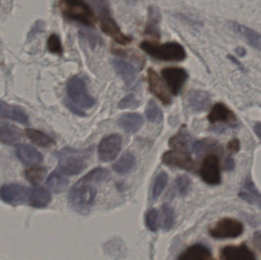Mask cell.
Wrapping results in <instances>:
<instances>
[{"label":"cell","instance_id":"3","mask_svg":"<svg viewBox=\"0 0 261 260\" xmlns=\"http://www.w3.org/2000/svg\"><path fill=\"white\" fill-rule=\"evenodd\" d=\"M90 156V150L63 148L57 154L58 159V169L60 172L64 175H77L85 168Z\"/></svg>","mask_w":261,"mask_h":260},{"label":"cell","instance_id":"2","mask_svg":"<svg viewBox=\"0 0 261 260\" xmlns=\"http://www.w3.org/2000/svg\"><path fill=\"white\" fill-rule=\"evenodd\" d=\"M93 183L81 178L70 189L69 193V204L73 211L87 215L91 210L95 203L96 190Z\"/></svg>","mask_w":261,"mask_h":260},{"label":"cell","instance_id":"17","mask_svg":"<svg viewBox=\"0 0 261 260\" xmlns=\"http://www.w3.org/2000/svg\"><path fill=\"white\" fill-rule=\"evenodd\" d=\"M231 28L236 33L239 34L241 36L243 37L247 42L253 48L261 51V34L247 26L239 23L231 21L229 24Z\"/></svg>","mask_w":261,"mask_h":260},{"label":"cell","instance_id":"1","mask_svg":"<svg viewBox=\"0 0 261 260\" xmlns=\"http://www.w3.org/2000/svg\"><path fill=\"white\" fill-rule=\"evenodd\" d=\"M95 100L87 91L85 80L81 76H74L67 84L66 105L69 109L80 116H85L84 110L92 108Z\"/></svg>","mask_w":261,"mask_h":260},{"label":"cell","instance_id":"28","mask_svg":"<svg viewBox=\"0 0 261 260\" xmlns=\"http://www.w3.org/2000/svg\"><path fill=\"white\" fill-rule=\"evenodd\" d=\"M26 136L38 146L42 148H47L51 146L54 143V140L51 137L47 134H44L42 131L35 129H27L25 131Z\"/></svg>","mask_w":261,"mask_h":260},{"label":"cell","instance_id":"41","mask_svg":"<svg viewBox=\"0 0 261 260\" xmlns=\"http://www.w3.org/2000/svg\"><path fill=\"white\" fill-rule=\"evenodd\" d=\"M253 244L257 250L261 253V232H257L254 234Z\"/></svg>","mask_w":261,"mask_h":260},{"label":"cell","instance_id":"18","mask_svg":"<svg viewBox=\"0 0 261 260\" xmlns=\"http://www.w3.org/2000/svg\"><path fill=\"white\" fill-rule=\"evenodd\" d=\"M11 119L23 125L29 124V116L21 107L4 102H0V119Z\"/></svg>","mask_w":261,"mask_h":260},{"label":"cell","instance_id":"34","mask_svg":"<svg viewBox=\"0 0 261 260\" xmlns=\"http://www.w3.org/2000/svg\"><path fill=\"white\" fill-rule=\"evenodd\" d=\"M109 172L105 168L98 167L93 169L83 177L84 180L93 183H100L108 177Z\"/></svg>","mask_w":261,"mask_h":260},{"label":"cell","instance_id":"5","mask_svg":"<svg viewBox=\"0 0 261 260\" xmlns=\"http://www.w3.org/2000/svg\"><path fill=\"white\" fill-rule=\"evenodd\" d=\"M61 10L67 19L91 27L96 24L93 11L84 0H61Z\"/></svg>","mask_w":261,"mask_h":260},{"label":"cell","instance_id":"7","mask_svg":"<svg viewBox=\"0 0 261 260\" xmlns=\"http://www.w3.org/2000/svg\"><path fill=\"white\" fill-rule=\"evenodd\" d=\"M244 232L242 222L233 218H224L210 230V235L216 239H228L240 237Z\"/></svg>","mask_w":261,"mask_h":260},{"label":"cell","instance_id":"32","mask_svg":"<svg viewBox=\"0 0 261 260\" xmlns=\"http://www.w3.org/2000/svg\"><path fill=\"white\" fill-rule=\"evenodd\" d=\"M145 114L146 116H147V119L150 122L156 123V122H160L162 121V111L160 109L156 102H153V100H150L147 103V107H146Z\"/></svg>","mask_w":261,"mask_h":260},{"label":"cell","instance_id":"45","mask_svg":"<svg viewBox=\"0 0 261 260\" xmlns=\"http://www.w3.org/2000/svg\"><path fill=\"white\" fill-rule=\"evenodd\" d=\"M260 209H261V208H260Z\"/></svg>","mask_w":261,"mask_h":260},{"label":"cell","instance_id":"37","mask_svg":"<svg viewBox=\"0 0 261 260\" xmlns=\"http://www.w3.org/2000/svg\"><path fill=\"white\" fill-rule=\"evenodd\" d=\"M158 223H159V214L156 209H150L146 215V225L147 228L151 232H154L158 230Z\"/></svg>","mask_w":261,"mask_h":260},{"label":"cell","instance_id":"10","mask_svg":"<svg viewBox=\"0 0 261 260\" xmlns=\"http://www.w3.org/2000/svg\"><path fill=\"white\" fill-rule=\"evenodd\" d=\"M122 137L114 134L104 137L99 146V157L102 161L115 160L122 148Z\"/></svg>","mask_w":261,"mask_h":260},{"label":"cell","instance_id":"43","mask_svg":"<svg viewBox=\"0 0 261 260\" xmlns=\"http://www.w3.org/2000/svg\"><path fill=\"white\" fill-rule=\"evenodd\" d=\"M254 131L257 137H258L259 140H260L261 142V123L260 122H257V123L254 125Z\"/></svg>","mask_w":261,"mask_h":260},{"label":"cell","instance_id":"26","mask_svg":"<svg viewBox=\"0 0 261 260\" xmlns=\"http://www.w3.org/2000/svg\"><path fill=\"white\" fill-rule=\"evenodd\" d=\"M161 19V15L159 9L156 6H150L148 8V19L146 25L145 33L159 38V24Z\"/></svg>","mask_w":261,"mask_h":260},{"label":"cell","instance_id":"27","mask_svg":"<svg viewBox=\"0 0 261 260\" xmlns=\"http://www.w3.org/2000/svg\"><path fill=\"white\" fill-rule=\"evenodd\" d=\"M50 195L46 189L43 188H35L31 191L29 203L31 206L38 209L44 208L50 203Z\"/></svg>","mask_w":261,"mask_h":260},{"label":"cell","instance_id":"20","mask_svg":"<svg viewBox=\"0 0 261 260\" xmlns=\"http://www.w3.org/2000/svg\"><path fill=\"white\" fill-rule=\"evenodd\" d=\"M239 196L246 203L261 208V193L251 179H246L239 192Z\"/></svg>","mask_w":261,"mask_h":260},{"label":"cell","instance_id":"6","mask_svg":"<svg viewBox=\"0 0 261 260\" xmlns=\"http://www.w3.org/2000/svg\"><path fill=\"white\" fill-rule=\"evenodd\" d=\"M98 12L100 17L101 29L104 33L113 38L118 44L122 45H127L132 42V38L122 33L120 27L113 19L110 12V6L101 9Z\"/></svg>","mask_w":261,"mask_h":260},{"label":"cell","instance_id":"15","mask_svg":"<svg viewBox=\"0 0 261 260\" xmlns=\"http://www.w3.org/2000/svg\"><path fill=\"white\" fill-rule=\"evenodd\" d=\"M220 259L223 260H253L255 259L253 252L245 244L239 246H227L220 253Z\"/></svg>","mask_w":261,"mask_h":260},{"label":"cell","instance_id":"23","mask_svg":"<svg viewBox=\"0 0 261 260\" xmlns=\"http://www.w3.org/2000/svg\"><path fill=\"white\" fill-rule=\"evenodd\" d=\"M181 260H208L212 254L208 247L202 244H196L186 250L178 258Z\"/></svg>","mask_w":261,"mask_h":260},{"label":"cell","instance_id":"8","mask_svg":"<svg viewBox=\"0 0 261 260\" xmlns=\"http://www.w3.org/2000/svg\"><path fill=\"white\" fill-rule=\"evenodd\" d=\"M31 190L19 184L5 185L0 189V198L12 206L24 204L29 201Z\"/></svg>","mask_w":261,"mask_h":260},{"label":"cell","instance_id":"16","mask_svg":"<svg viewBox=\"0 0 261 260\" xmlns=\"http://www.w3.org/2000/svg\"><path fill=\"white\" fill-rule=\"evenodd\" d=\"M112 64L116 73L123 79L126 86L132 88L137 77V71L135 67L130 63L120 59L113 60Z\"/></svg>","mask_w":261,"mask_h":260},{"label":"cell","instance_id":"13","mask_svg":"<svg viewBox=\"0 0 261 260\" xmlns=\"http://www.w3.org/2000/svg\"><path fill=\"white\" fill-rule=\"evenodd\" d=\"M147 80H148L149 90L152 94L154 95L159 100L165 105L171 102V97L167 91V87L158 76L156 72L152 68L147 70Z\"/></svg>","mask_w":261,"mask_h":260},{"label":"cell","instance_id":"19","mask_svg":"<svg viewBox=\"0 0 261 260\" xmlns=\"http://www.w3.org/2000/svg\"><path fill=\"white\" fill-rule=\"evenodd\" d=\"M211 99L206 92L193 90L187 96L189 106L196 111H205L210 106Z\"/></svg>","mask_w":261,"mask_h":260},{"label":"cell","instance_id":"39","mask_svg":"<svg viewBox=\"0 0 261 260\" xmlns=\"http://www.w3.org/2000/svg\"><path fill=\"white\" fill-rule=\"evenodd\" d=\"M139 106V102L135 99L134 95H128L120 101L119 103V108L121 109L125 108H135Z\"/></svg>","mask_w":261,"mask_h":260},{"label":"cell","instance_id":"22","mask_svg":"<svg viewBox=\"0 0 261 260\" xmlns=\"http://www.w3.org/2000/svg\"><path fill=\"white\" fill-rule=\"evenodd\" d=\"M22 138V132L19 128L10 124L0 127V140L6 145H14L19 143Z\"/></svg>","mask_w":261,"mask_h":260},{"label":"cell","instance_id":"35","mask_svg":"<svg viewBox=\"0 0 261 260\" xmlns=\"http://www.w3.org/2000/svg\"><path fill=\"white\" fill-rule=\"evenodd\" d=\"M46 172L44 168H32L25 172L26 178L33 185H38L44 180Z\"/></svg>","mask_w":261,"mask_h":260},{"label":"cell","instance_id":"11","mask_svg":"<svg viewBox=\"0 0 261 260\" xmlns=\"http://www.w3.org/2000/svg\"><path fill=\"white\" fill-rule=\"evenodd\" d=\"M161 75L173 95H178L185 84L188 74L179 67H167L161 71Z\"/></svg>","mask_w":261,"mask_h":260},{"label":"cell","instance_id":"9","mask_svg":"<svg viewBox=\"0 0 261 260\" xmlns=\"http://www.w3.org/2000/svg\"><path fill=\"white\" fill-rule=\"evenodd\" d=\"M200 176L205 183L211 186L221 183L220 165L217 154L213 153L205 157L201 166Z\"/></svg>","mask_w":261,"mask_h":260},{"label":"cell","instance_id":"29","mask_svg":"<svg viewBox=\"0 0 261 260\" xmlns=\"http://www.w3.org/2000/svg\"><path fill=\"white\" fill-rule=\"evenodd\" d=\"M46 184L50 191L55 193H60L65 190L68 185V181L60 174L53 172L49 176Z\"/></svg>","mask_w":261,"mask_h":260},{"label":"cell","instance_id":"40","mask_svg":"<svg viewBox=\"0 0 261 260\" xmlns=\"http://www.w3.org/2000/svg\"><path fill=\"white\" fill-rule=\"evenodd\" d=\"M227 148L230 152L232 154H236L240 151L241 143L239 139L233 138L232 140H230L227 145Z\"/></svg>","mask_w":261,"mask_h":260},{"label":"cell","instance_id":"30","mask_svg":"<svg viewBox=\"0 0 261 260\" xmlns=\"http://www.w3.org/2000/svg\"><path fill=\"white\" fill-rule=\"evenodd\" d=\"M135 159L132 153L124 154L119 161L115 163L114 170L119 174H128L135 166Z\"/></svg>","mask_w":261,"mask_h":260},{"label":"cell","instance_id":"31","mask_svg":"<svg viewBox=\"0 0 261 260\" xmlns=\"http://www.w3.org/2000/svg\"><path fill=\"white\" fill-rule=\"evenodd\" d=\"M167 181H168V176L165 172H160L156 176L152 186L151 199L153 201L158 199L160 195L163 193L167 186Z\"/></svg>","mask_w":261,"mask_h":260},{"label":"cell","instance_id":"33","mask_svg":"<svg viewBox=\"0 0 261 260\" xmlns=\"http://www.w3.org/2000/svg\"><path fill=\"white\" fill-rule=\"evenodd\" d=\"M175 222V213L173 209L167 205L162 208V228L164 230H170Z\"/></svg>","mask_w":261,"mask_h":260},{"label":"cell","instance_id":"38","mask_svg":"<svg viewBox=\"0 0 261 260\" xmlns=\"http://www.w3.org/2000/svg\"><path fill=\"white\" fill-rule=\"evenodd\" d=\"M47 47L49 51L57 54H62L63 48L61 45V39L58 35L53 34L49 37L47 40Z\"/></svg>","mask_w":261,"mask_h":260},{"label":"cell","instance_id":"14","mask_svg":"<svg viewBox=\"0 0 261 260\" xmlns=\"http://www.w3.org/2000/svg\"><path fill=\"white\" fill-rule=\"evenodd\" d=\"M208 119L213 124L225 123L233 125L237 122L236 114L222 103H217L213 106L208 114Z\"/></svg>","mask_w":261,"mask_h":260},{"label":"cell","instance_id":"25","mask_svg":"<svg viewBox=\"0 0 261 260\" xmlns=\"http://www.w3.org/2000/svg\"><path fill=\"white\" fill-rule=\"evenodd\" d=\"M191 143V136L190 135L185 127H182L179 132L174 137H171L169 141L170 148L176 151H186V152H189Z\"/></svg>","mask_w":261,"mask_h":260},{"label":"cell","instance_id":"24","mask_svg":"<svg viewBox=\"0 0 261 260\" xmlns=\"http://www.w3.org/2000/svg\"><path fill=\"white\" fill-rule=\"evenodd\" d=\"M17 155L21 162L26 165L39 164L42 161V155L29 145H22L18 148Z\"/></svg>","mask_w":261,"mask_h":260},{"label":"cell","instance_id":"36","mask_svg":"<svg viewBox=\"0 0 261 260\" xmlns=\"http://www.w3.org/2000/svg\"><path fill=\"white\" fill-rule=\"evenodd\" d=\"M175 186H176L178 193L184 196V195H187L191 189V180L186 176H181L176 179Z\"/></svg>","mask_w":261,"mask_h":260},{"label":"cell","instance_id":"21","mask_svg":"<svg viewBox=\"0 0 261 260\" xmlns=\"http://www.w3.org/2000/svg\"><path fill=\"white\" fill-rule=\"evenodd\" d=\"M119 124L125 132L128 134H135L142 126L144 119L138 113H127L119 118Z\"/></svg>","mask_w":261,"mask_h":260},{"label":"cell","instance_id":"12","mask_svg":"<svg viewBox=\"0 0 261 260\" xmlns=\"http://www.w3.org/2000/svg\"><path fill=\"white\" fill-rule=\"evenodd\" d=\"M162 161L167 166L192 170L194 168V162L189 152L186 151H167L163 155Z\"/></svg>","mask_w":261,"mask_h":260},{"label":"cell","instance_id":"4","mask_svg":"<svg viewBox=\"0 0 261 260\" xmlns=\"http://www.w3.org/2000/svg\"><path fill=\"white\" fill-rule=\"evenodd\" d=\"M140 47L147 54L159 61L179 62L187 56L184 47L176 42L159 44L145 41L140 44Z\"/></svg>","mask_w":261,"mask_h":260},{"label":"cell","instance_id":"44","mask_svg":"<svg viewBox=\"0 0 261 260\" xmlns=\"http://www.w3.org/2000/svg\"><path fill=\"white\" fill-rule=\"evenodd\" d=\"M236 51H237L238 54L240 55V56H243L245 54V49L242 48L240 50V48H238Z\"/></svg>","mask_w":261,"mask_h":260},{"label":"cell","instance_id":"42","mask_svg":"<svg viewBox=\"0 0 261 260\" xmlns=\"http://www.w3.org/2000/svg\"><path fill=\"white\" fill-rule=\"evenodd\" d=\"M236 163L234 160L231 157H227L225 161V169L228 171H231L234 169Z\"/></svg>","mask_w":261,"mask_h":260}]
</instances>
